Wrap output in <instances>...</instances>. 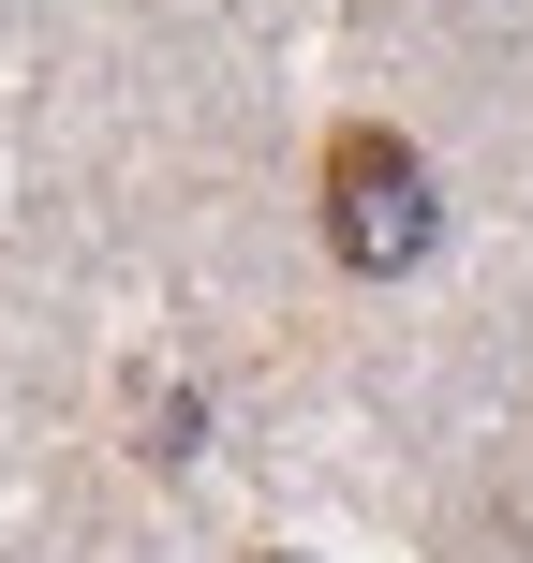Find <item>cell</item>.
<instances>
[{
  "label": "cell",
  "instance_id": "6da1fadb",
  "mask_svg": "<svg viewBox=\"0 0 533 563\" xmlns=\"http://www.w3.org/2000/svg\"><path fill=\"white\" fill-rule=\"evenodd\" d=\"M430 238H445L430 148L386 134V119H341V134H326V253L356 282H400V267H430Z\"/></svg>",
  "mask_w": 533,
  "mask_h": 563
},
{
  "label": "cell",
  "instance_id": "7a4b0ae2",
  "mask_svg": "<svg viewBox=\"0 0 533 563\" xmlns=\"http://www.w3.org/2000/svg\"><path fill=\"white\" fill-rule=\"evenodd\" d=\"M134 445H148V460L178 475V460L208 445V400H193V386H148V400H134Z\"/></svg>",
  "mask_w": 533,
  "mask_h": 563
},
{
  "label": "cell",
  "instance_id": "3957f363",
  "mask_svg": "<svg viewBox=\"0 0 533 563\" xmlns=\"http://www.w3.org/2000/svg\"><path fill=\"white\" fill-rule=\"evenodd\" d=\"M253 563H311V549H253Z\"/></svg>",
  "mask_w": 533,
  "mask_h": 563
}]
</instances>
